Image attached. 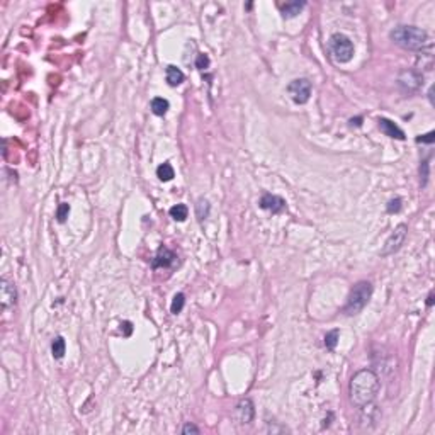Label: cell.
Returning a JSON list of instances; mask_svg holds the SVG:
<instances>
[{
  "instance_id": "obj_1",
  "label": "cell",
  "mask_w": 435,
  "mask_h": 435,
  "mask_svg": "<svg viewBox=\"0 0 435 435\" xmlns=\"http://www.w3.org/2000/svg\"><path fill=\"white\" fill-rule=\"evenodd\" d=\"M379 377L374 371L371 369H362L359 373H355L350 379V386H348V395H350V401L359 408L369 406L377 396L379 391Z\"/></svg>"
},
{
  "instance_id": "obj_2",
  "label": "cell",
  "mask_w": 435,
  "mask_h": 435,
  "mask_svg": "<svg viewBox=\"0 0 435 435\" xmlns=\"http://www.w3.org/2000/svg\"><path fill=\"white\" fill-rule=\"evenodd\" d=\"M389 37L395 41L398 46L404 48L410 51H422L425 50L429 44V34L423 29L415 28V26H396Z\"/></svg>"
},
{
  "instance_id": "obj_3",
  "label": "cell",
  "mask_w": 435,
  "mask_h": 435,
  "mask_svg": "<svg viewBox=\"0 0 435 435\" xmlns=\"http://www.w3.org/2000/svg\"><path fill=\"white\" fill-rule=\"evenodd\" d=\"M371 296H373V284L367 282V280H359L348 292L347 303L343 306V313L348 314V316L359 314L367 306V303L371 301Z\"/></svg>"
},
{
  "instance_id": "obj_4",
  "label": "cell",
  "mask_w": 435,
  "mask_h": 435,
  "mask_svg": "<svg viewBox=\"0 0 435 435\" xmlns=\"http://www.w3.org/2000/svg\"><path fill=\"white\" fill-rule=\"evenodd\" d=\"M328 51L337 63H347L354 56V43L342 32H335L328 41Z\"/></svg>"
},
{
  "instance_id": "obj_5",
  "label": "cell",
  "mask_w": 435,
  "mask_h": 435,
  "mask_svg": "<svg viewBox=\"0 0 435 435\" xmlns=\"http://www.w3.org/2000/svg\"><path fill=\"white\" fill-rule=\"evenodd\" d=\"M406 235H408L406 224H398V226L393 230V233L388 236V240L384 242V247H382V250H381L382 257H388V255H393V253L398 252V250L401 249V245L404 243V240H406Z\"/></svg>"
},
{
  "instance_id": "obj_6",
  "label": "cell",
  "mask_w": 435,
  "mask_h": 435,
  "mask_svg": "<svg viewBox=\"0 0 435 435\" xmlns=\"http://www.w3.org/2000/svg\"><path fill=\"white\" fill-rule=\"evenodd\" d=\"M287 93L296 104H306L311 97V82L308 78H296L287 85Z\"/></svg>"
},
{
  "instance_id": "obj_7",
  "label": "cell",
  "mask_w": 435,
  "mask_h": 435,
  "mask_svg": "<svg viewBox=\"0 0 435 435\" xmlns=\"http://www.w3.org/2000/svg\"><path fill=\"white\" fill-rule=\"evenodd\" d=\"M0 303H2V310L7 311L14 308L17 303V289L16 284L12 280H9L7 277H3L0 280Z\"/></svg>"
},
{
  "instance_id": "obj_8",
  "label": "cell",
  "mask_w": 435,
  "mask_h": 435,
  "mask_svg": "<svg viewBox=\"0 0 435 435\" xmlns=\"http://www.w3.org/2000/svg\"><path fill=\"white\" fill-rule=\"evenodd\" d=\"M423 84V75L417 70H404L398 75V85L404 92H415Z\"/></svg>"
},
{
  "instance_id": "obj_9",
  "label": "cell",
  "mask_w": 435,
  "mask_h": 435,
  "mask_svg": "<svg viewBox=\"0 0 435 435\" xmlns=\"http://www.w3.org/2000/svg\"><path fill=\"white\" fill-rule=\"evenodd\" d=\"M260 208L265 211H271L272 215H279L286 209V201L276 194H264L260 199Z\"/></svg>"
},
{
  "instance_id": "obj_10",
  "label": "cell",
  "mask_w": 435,
  "mask_h": 435,
  "mask_svg": "<svg viewBox=\"0 0 435 435\" xmlns=\"http://www.w3.org/2000/svg\"><path fill=\"white\" fill-rule=\"evenodd\" d=\"M235 415H236V420H238L240 423H250L255 417V408H253V403L252 400L245 398L242 400L238 404H236V410H235Z\"/></svg>"
},
{
  "instance_id": "obj_11",
  "label": "cell",
  "mask_w": 435,
  "mask_h": 435,
  "mask_svg": "<svg viewBox=\"0 0 435 435\" xmlns=\"http://www.w3.org/2000/svg\"><path fill=\"white\" fill-rule=\"evenodd\" d=\"M175 253L172 252V250H168L167 247H162V249H158V252H156V255L153 257L152 260V267L153 269H160V267H170L172 264L175 262Z\"/></svg>"
},
{
  "instance_id": "obj_12",
  "label": "cell",
  "mask_w": 435,
  "mask_h": 435,
  "mask_svg": "<svg viewBox=\"0 0 435 435\" xmlns=\"http://www.w3.org/2000/svg\"><path fill=\"white\" fill-rule=\"evenodd\" d=\"M377 123H379V129L386 134V136L395 138V140H404V138H406V136H404V133H403V129H401L400 126H396L393 121H389V119L381 118Z\"/></svg>"
},
{
  "instance_id": "obj_13",
  "label": "cell",
  "mask_w": 435,
  "mask_h": 435,
  "mask_svg": "<svg viewBox=\"0 0 435 435\" xmlns=\"http://www.w3.org/2000/svg\"><path fill=\"white\" fill-rule=\"evenodd\" d=\"M165 78H167L168 85H172V87H177V85H181L184 82L186 75H184L182 70L177 68L175 65H168L167 70H165Z\"/></svg>"
},
{
  "instance_id": "obj_14",
  "label": "cell",
  "mask_w": 435,
  "mask_h": 435,
  "mask_svg": "<svg viewBox=\"0 0 435 435\" xmlns=\"http://www.w3.org/2000/svg\"><path fill=\"white\" fill-rule=\"evenodd\" d=\"M306 7V2H299V0H294V2H286L284 5H280V12H282V17L291 19L296 17L303 9Z\"/></svg>"
},
{
  "instance_id": "obj_15",
  "label": "cell",
  "mask_w": 435,
  "mask_h": 435,
  "mask_svg": "<svg viewBox=\"0 0 435 435\" xmlns=\"http://www.w3.org/2000/svg\"><path fill=\"white\" fill-rule=\"evenodd\" d=\"M150 107H152V112L156 116H165L168 111V107H170V104H168L167 99H163V97H155V99L152 100V104H150Z\"/></svg>"
},
{
  "instance_id": "obj_16",
  "label": "cell",
  "mask_w": 435,
  "mask_h": 435,
  "mask_svg": "<svg viewBox=\"0 0 435 435\" xmlns=\"http://www.w3.org/2000/svg\"><path fill=\"white\" fill-rule=\"evenodd\" d=\"M156 177H158L160 181H163V182L172 181V179L175 177V170H174V167H172V165L168 163V162L162 163L158 168H156Z\"/></svg>"
},
{
  "instance_id": "obj_17",
  "label": "cell",
  "mask_w": 435,
  "mask_h": 435,
  "mask_svg": "<svg viewBox=\"0 0 435 435\" xmlns=\"http://www.w3.org/2000/svg\"><path fill=\"white\" fill-rule=\"evenodd\" d=\"M66 352V342L63 337H56V339L53 340V343H51V354H53L55 359H62L63 355H65Z\"/></svg>"
},
{
  "instance_id": "obj_18",
  "label": "cell",
  "mask_w": 435,
  "mask_h": 435,
  "mask_svg": "<svg viewBox=\"0 0 435 435\" xmlns=\"http://www.w3.org/2000/svg\"><path fill=\"white\" fill-rule=\"evenodd\" d=\"M187 215H189V209H187L186 204H177L174 208H170V216L175 221H186Z\"/></svg>"
},
{
  "instance_id": "obj_19",
  "label": "cell",
  "mask_w": 435,
  "mask_h": 435,
  "mask_svg": "<svg viewBox=\"0 0 435 435\" xmlns=\"http://www.w3.org/2000/svg\"><path fill=\"white\" fill-rule=\"evenodd\" d=\"M184 305H186V296H184L182 292H179V294L174 296V301H172L170 311L174 314H179L184 310Z\"/></svg>"
},
{
  "instance_id": "obj_20",
  "label": "cell",
  "mask_w": 435,
  "mask_h": 435,
  "mask_svg": "<svg viewBox=\"0 0 435 435\" xmlns=\"http://www.w3.org/2000/svg\"><path fill=\"white\" fill-rule=\"evenodd\" d=\"M196 215H197V218H199L201 221L206 219V218L209 216V202L206 201V199H199V201H197V204H196Z\"/></svg>"
},
{
  "instance_id": "obj_21",
  "label": "cell",
  "mask_w": 435,
  "mask_h": 435,
  "mask_svg": "<svg viewBox=\"0 0 435 435\" xmlns=\"http://www.w3.org/2000/svg\"><path fill=\"white\" fill-rule=\"evenodd\" d=\"M339 343V330H332L325 335V347L328 350H333Z\"/></svg>"
},
{
  "instance_id": "obj_22",
  "label": "cell",
  "mask_w": 435,
  "mask_h": 435,
  "mask_svg": "<svg viewBox=\"0 0 435 435\" xmlns=\"http://www.w3.org/2000/svg\"><path fill=\"white\" fill-rule=\"evenodd\" d=\"M68 213H70V206L66 204V202H63V204L58 206V211H56V218H58L60 223H63V221L68 218Z\"/></svg>"
},
{
  "instance_id": "obj_23",
  "label": "cell",
  "mask_w": 435,
  "mask_h": 435,
  "mask_svg": "<svg viewBox=\"0 0 435 435\" xmlns=\"http://www.w3.org/2000/svg\"><path fill=\"white\" fill-rule=\"evenodd\" d=\"M208 66H209V56L204 55V53L197 55V58H196V68L204 70V68H208Z\"/></svg>"
},
{
  "instance_id": "obj_24",
  "label": "cell",
  "mask_w": 435,
  "mask_h": 435,
  "mask_svg": "<svg viewBox=\"0 0 435 435\" xmlns=\"http://www.w3.org/2000/svg\"><path fill=\"white\" fill-rule=\"evenodd\" d=\"M420 177H422V186H427V179H429V162L423 160L422 167H420Z\"/></svg>"
},
{
  "instance_id": "obj_25",
  "label": "cell",
  "mask_w": 435,
  "mask_h": 435,
  "mask_svg": "<svg viewBox=\"0 0 435 435\" xmlns=\"http://www.w3.org/2000/svg\"><path fill=\"white\" fill-rule=\"evenodd\" d=\"M401 209V199L400 197H396V199H393V201H389L388 202V213H398Z\"/></svg>"
},
{
  "instance_id": "obj_26",
  "label": "cell",
  "mask_w": 435,
  "mask_h": 435,
  "mask_svg": "<svg viewBox=\"0 0 435 435\" xmlns=\"http://www.w3.org/2000/svg\"><path fill=\"white\" fill-rule=\"evenodd\" d=\"M199 432H201V430L197 429L196 425H192V423H186V425H184V429H182V434L184 435H189V434H196L197 435Z\"/></svg>"
},
{
  "instance_id": "obj_27",
  "label": "cell",
  "mask_w": 435,
  "mask_h": 435,
  "mask_svg": "<svg viewBox=\"0 0 435 435\" xmlns=\"http://www.w3.org/2000/svg\"><path fill=\"white\" fill-rule=\"evenodd\" d=\"M434 140H435V133H434V131H430V133H427V134H423V136L417 138L418 143H434Z\"/></svg>"
},
{
  "instance_id": "obj_28",
  "label": "cell",
  "mask_w": 435,
  "mask_h": 435,
  "mask_svg": "<svg viewBox=\"0 0 435 435\" xmlns=\"http://www.w3.org/2000/svg\"><path fill=\"white\" fill-rule=\"evenodd\" d=\"M434 305V292H430L429 298H427V306H432Z\"/></svg>"
}]
</instances>
